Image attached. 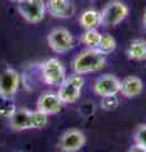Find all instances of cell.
I'll list each match as a JSON object with an SVG mask.
<instances>
[{"instance_id": "e0dca14e", "label": "cell", "mask_w": 146, "mask_h": 152, "mask_svg": "<svg viewBox=\"0 0 146 152\" xmlns=\"http://www.w3.org/2000/svg\"><path fill=\"white\" fill-rule=\"evenodd\" d=\"M15 110H17V105L15 102H14V98L0 96V118L9 119Z\"/></svg>"}, {"instance_id": "44dd1931", "label": "cell", "mask_w": 146, "mask_h": 152, "mask_svg": "<svg viewBox=\"0 0 146 152\" xmlns=\"http://www.w3.org/2000/svg\"><path fill=\"white\" fill-rule=\"evenodd\" d=\"M127 152H146V147L139 146V145H132L127 150Z\"/></svg>"}, {"instance_id": "cb8c5ba5", "label": "cell", "mask_w": 146, "mask_h": 152, "mask_svg": "<svg viewBox=\"0 0 146 152\" xmlns=\"http://www.w3.org/2000/svg\"><path fill=\"white\" fill-rule=\"evenodd\" d=\"M13 152H22V151H13Z\"/></svg>"}, {"instance_id": "5b68a950", "label": "cell", "mask_w": 146, "mask_h": 152, "mask_svg": "<svg viewBox=\"0 0 146 152\" xmlns=\"http://www.w3.org/2000/svg\"><path fill=\"white\" fill-rule=\"evenodd\" d=\"M17 10L19 15L31 24H38L43 20L47 13L43 0H23L17 4Z\"/></svg>"}, {"instance_id": "8992f818", "label": "cell", "mask_w": 146, "mask_h": 152, "mask_svg": "<svg viewBox=\"0 0 146 152\" xmlns=\"http://www.w3.org/2000/svg\"><path fill=\"white\" fill-rule=\"evenodd\" d=\"M42 79L47 85L60 86V84L66 79V69L59 58H48L42 64Z\"/></svg>"}, {"instance_id": "277c9868", "label": "cell", "mask_w": 146, "mask_h": 152, "mask_svg": "<svg viewBox=\"0 0 146 152\" xmlns=\"http://www.w3.org/2000/svg\"><path fill=\"white\" fill-rule=\"evenodd\" d=\"M128 7L121 0H111L101 10L102 26L116 27L122 23L128 15Z\"/></svg>"}, {"instance_id": "603a6c76", "label": "cell", "mask_w": 146, "mask_h": 152, "mask_svg": "<svg viewBox=\"0 0 146 152\" xmlns=\"http://www.w3.org/2000/svg\"><path fill=\"white\" fill-rule=\"evenodd\" d=\"M10 1H13V3H21V1H23V0H10Z\"/></svg>"}, {"instance_id": "6da1fadb", "label": "cell", "mask_w": 146, "mask_h": 152, "mask_svg": "<svg viewBox=\"0 0 146 152\" xmlns=\"http://www.w3.org/2000/svg\"><path fill=\"white\" fill-rule=\"evenodd\" d=\"M9 127L15 132H23L28 129H42L48 124V115L26 108H17L13 115L9 118Z\"/></svg>"}, {"instance_id": "9a60e30c", "label": "cell", "mask_w": 146, "mask_h": 152, "mask_svg": "<svg viewBox=\"0 0 146 152\" xmlns=\"http://www.w3.org/2000/svg\"><path fill=\"white\" fill-rule=\"evenodd\" d=\"M79 23L85 31L97 29L99 26H102L101 12L95 10V9H88V10L83 12L81 15L79 17Z\"/></svg>"}, {"instance_id": "7402d4cb", "label": "cell", "mask_w": 146, "mask_h": 152, "mask_svg": "<svg viewBox=\"0 0 146 152\" xmlns=\"http://www.w3.org/2000/svg\"><path fill=\"white\" fill-rule=\"evenodd\" d=\"M142 24H144V27L146 28V9L144 10V14H142Z\"/></svg>"}, {"instance_id": "ffe728a7", "label": "cell", "mask_w": 146, "mask_h": 152, "mask_svg": "<svg viewBox=\"0 0 146 152\" xmlns=\"http://www.w3.org/2000/svg\"><path fill=\"white\" fill-rule=\"evenodd\" d=\"M134 142L135 145L146 147V123L140 124L134 132Z\"/></svg>"}, {"instance_id": "52a82bcc", "label": "cell", "mask_w": 146, "mask_h": 152, "mask_svg": "<svg viewBox=\"0 0 146 152\" xmlns=\"http://www.w3.org/2000/svg\"><path fill=\"white\" fill-rule=\"evenodd\" d=\"M47 43L56 53H67L74 48V37L66 28H55L47 36Z\"/></svg>"}, {"instance_id": "d6986e66", "label": "cell", "mask_w": 146, "mask_h": 152, "mask_svg": "<svg viewBox=\"0 0 146 152\" xmlns=\"http://www.w3.org/2000/svg\"><path fill=\"white\" fill-rule=\"evenodd\" d=\"M120 105V99L117 95H109V96H102L101 98V108L103 110L111 112L114 110Z\"/></svg>"}, {"instance_id": "ba28073f", "label": "cell", "mask_w": 146, "mask_h": 152, "mask_svg": "<svg viewBox=\"0 0 146 152\" xmlns=\"http://www.w3.org/2000/svg\"><path fill=\"white\" fill-rule=\"evenodd\" d=\"M87 143V136L78 128L66 129L59 138V148L61 152H78Z\"/></svg>"}, {"instance_id": "5bb4252c", "label": "cell", "mask_w": 146, "mask_h": 152, "mask_svg": "<svg viewBox=\"0 0 146 152\" xmlns=\"http://www.w3.org/2000/svg\"><path fill=\"white\" fill-rule=\"evenodd\" d=\"M126 55L132 61H146V39L136 38L128 45Z\"/></svg>"}, {"instance_id": "ac0fdd59", "label": "cell", "mask_w": 146, "mask_h": 152, "mask_svg": "<svg viewBox=\"0 0 146 152\" xmlns=\"http://www.w3.org/2000/svg\"><path fill=\"white\" fill-rule=\"evenodd\" d=\"M116 48H117V41L114 39V37L111 34H107V33L106 34H102L101 43L97 47V50L104 56H108L112 52H114Z\"/></svg>"}, {"instance_id": "8fae6325", "label": "cell", "mask_w": 146, "mask_h": 152, "mask_svg": "<svg viewBox=\"0 0 146 152\" xmlns=\"http://www.w3.org/2000/svg\"><path fill=\"white\" fill-rule=\"evenodd\" d=\"M37 110L46 114V115H55L61 112V109L64 107V103L60 100L56 93H43L41 96L37 99L36 103Z\"/></svg>"}, {"instance_id": "30bf717a", "label": "cell", "mask_w": 146, "mask_h": 152, "mask_svg": "<svg viewBox=\"0 0 146 152\" xmlns=\"http://www.w3.org/2000/svg\"><path fill=\"white\" fill-rule=\"evenodd\" d=\"M121 80L116 75L112 74H103L99 76L93 85V91L98 96H109V95H118L120 94Z\"/></svg>"}, {"instance_id": "7a4b0ae2", "label": "cell", "mask_w": 146, "mask_h": 152, "mask_svg": "<svg viewBox=\"0 0 146 152\" xmlns=\"http://www.w3.org/2000/svg\"><path fill=\"white\" fill-rule=\"evenodd\" d=\"M107 64V56L101 53L98 50L87 48L74 57L71 66L75 74L87 75L102 70Z\"/></svg>"}, {"instance_id": "2e32d148", "label": "cell", "mask_w": 146, "mask_h": 152, "mask_svg": "<svg viewBox=\"0 0 146 152\" xmlns=\"http://www.w3.org/2000/svg\"><path fill=\"white\" fill-rule=\"evenodd\" d=\"M102 39V33L98 32L97 29H88L81 34L80 41L83 42L85 46H88V48H94L97 50V47L99 46Z\"/></svg>"}, {"instance_id": "3957f363", "label": "cell", "mask_w": 146, "mask_h": 152, "mask_svg": "<svg viewBox=\"0 0 146 152\" xmlns=\"http://www.w3.org/2000/svg\"><path fill=\"white\" fill-rule=\"evenodd\" d=\"M84 84H85V80H84L83 75L73 74L66 76V79L60 84L56 94L64 104H74L79 100Z\"/></svg>"}, {"instance_id": "7c38bea8", "label": "cell", "mask_w": 146, "mask_h": 152, "mask_svg": "<svg viewBox=\"0 0 146 152\" xmlns=\"http://www.w3.org/2000/svg\"><path fill=\"white\" fill-rule=\"evenodd\" d=\"M46 9L51 17L59 19L71 18L75 13V7L70 0H47Z\"/></svg>"}, {"instance_id": "4fadbf2b", "label": "cell", "mask_w": 146, "mask_h": 152, "mask_svg": "<svg viewBox=\"0 0 146 152\" xmlns=\"http://www.w3.org/2000/svg\"><path fill=\"white\" fill-rule=\"evenodd\" d=\"M142 90H144V83L139 76L130 75L121 80L120 93L127 99L139 96L142 93Z\"/></svg>"}, {"instance_id": "9c48e42d", "label": "cell", "mask_w": 146, "mask_h": 152, "mask_svg": "<svg viewBox=\"0 0 146 152\" xmlns=\"http://www.w3.org/2000/svg\"><path fill=\"white\" fill-rule=\"evenodd\" d=\"M21 76L17 70L7 67L0 71V96L14 98L18 93Z\"/></svg>"}]
</instances>
